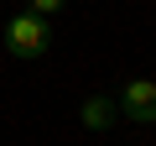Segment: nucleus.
Returning <instances> with one entry per match:
<instances>
[{"label":"nucleus","mask_w":156,"mask_h":146,"mask_svg":"<svg viewBox=\"0 0 156 146\" xmlns=\"http://www.w3.org/2000/svg\"><path fill=\"white\" fill-rule=\"evenodd\" d=\"M5 47H11V57L37 63V57L52 47V26H47V16H31V11L11 16V21H5Z\"/></svg>","instance_id":"nucleus-1"},{"label":"nucleus","mask_w":156,"mask_h":146,"mask_svg":"<svg viewBox=\"0 0 156 146\" xmlns=\"http://www.w3.org/2000/svg\"><path fill=\"white\" fill-rule=\"evenodd\" d=\"M120 115L135 125H156V78H130L120 89Z\"/></svg>","instance_id":"nucleus-2"},{"label":"nucleus","mask_w":156,"mask_h":146,"mask_svg":"<svg viewBox=\"0 0 156 146\" xmlns=\"http://www.w3.org/2000/svg\"><path fill=\"white\" fill-rule=\"evenodd\" d=\"M115 115H120V104H115L109 94H94V99H83V110H78V120H83L89 130H104Z\"/></svg>","instance_id":"nucleus-3"},{"label":"nucleus","mask_w":156,"mask_h":146,"mask_svg":"<svg viewBox=\"0 0 156 146\" xmlns=\"http://www.w3.org/2000/svg\"><path fill=\"white\" fill-rule=\"evenodd\" d=\"M62 5H68V0H31V16H47V21H52Z\"/></svg>","instance_id":"nucleus-4"}]
</instances>
